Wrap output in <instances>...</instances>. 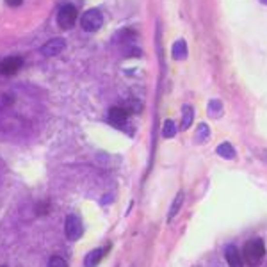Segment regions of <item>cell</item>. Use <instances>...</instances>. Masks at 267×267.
Wrapping results in <instances>:
<instances>
[{"label":"cell","mask_w":267,"mask_h":267,"mask_svg":"<svg viewBox=\"0 0 267 267\" xmlns=\"http://www.w3.org/2000/svg\"><path fill=\"white\" fill-rule=\"evenodd\" d=\"M192 120H194V110H192V107L191 105H184V107H182V123H180L182 130H187V128L192 125Z\"/></svg>","instance_id":"cell-12"},{"label":"cell","mask_w":267,"mask_h":267,"mask_svg":"<svg viewBox=\"0 0 267 267\" xmlns=\"http://www.w3.org/2000/svg\"><path fill=\"white\" fill-rule=\"evenodd\" d=\"M184 198H186V194H184V191H178L176 192V196H174V200H173V203H171V207H169V210H168V223H171L174 219V216L180 212V208H182V205H184Z\"/></svg>","instance_id":"cell-10"},{"label":"cell","mask_w":267,"mask_h":267,"mask_svg":"<svg viewBox=\"0 0 267 267\" xmlns=\"http://www.w3.org/2000/svg\"><path fill=\"white\" fill-rule=\"evenodd\" d=\"M126 120H128V110L125 107H112L109 110V123L110 125L118 126V128H123L126 125Z\"/></svg>","instance_id":"cell-7"},{"label":"cell","mask_w":267,"mask_h":267,"mask_svg":"<svg viewBox=\"0 0 267 267\" xmlns=\"http://www.w3.org/2000/svg\"><path fill=\"white\" fill-rule=\"evenodd\" d=\"M224 256H226V262H228L230 267H244V258H242V253L239 251L237 246H226L224 248Z\"/></svg>","instance_id":"cell-6"},{"label":"cell","mask_w":267,"mask_h":267,"mask_svg":"<svg viewBox=\"0 0 267 267\" xmlns=\"http://www.w3.org/2000/svg\"><path fill=\"white\" fill-rule=\"evenodd\" d=\"M125 109L128 110V112H134V114H137V112H141V102H128V104L125 105Z\"/></svg>","instance_id":"cell-17"},{"label":"cell","mask_w":267,"mask_h":267,"mask_svg":"<svg viewBox=\"0 0 267 267\" xmlns=\"http://www.w3.org/2000/svg\"><path fill=\"white\" fill-rule=\"evenodd\" d=\"M64 234H66V239L68 240H79L84 234V228H82V221L79 216L75 214H70L66 216V221H64Z\"/></svg>","instance_id":"cell-3"},{"label":"cell","mask_w":267,"mask_h":267,"mask_svg":"<svg viewBox=\"0 0 267 267\" xmlns=\"http://www.w3.org/2000/svg\"><path fill=\"white\" fill-rule=\"evenodd\" d=\"M22 2H23V0H6V6L18 7V6H22Z\"/></svg>","instance_id":"cell-19"},{"label":"cell","mask_w":267,"mask_h":267,"mask_svg":"<svg viewBox=\"0 0 267 267\" xmlns=\"http://www.w3.org/2000/svg\"><path fill=\"white\" fill-rule=\"evenodd\" d=\"M262 2H264V4H267V0H262Z\"/></svg>","instance_id":"cell-20"},{"label":"cell","mask_w":267,"mask_h":267,"mask_svg":"<svg viewBox=\"0 0 267 267\" xmlns=\"http://www.w3.org/2000/svg\"><path fill=\"white\" fill-rule=\"evenodd\" d=\"M171 55H173L174 61H182L187 57V43L184 39H178V41H174L173 48H171Z\"/></svg>","instance_id":"cell-11"},{"label":"cell","mask_w":267,"mask_h":267,"mask_svg":"<svg viewBox=\"0 0 267 267\" xmlns=\"http://www.w3.org/2000/svg\"><path fill=\"white\" fill-rule=\"evenodd\" d=\"M110 246H105V248H96V250L89 251L86 255V258H84V267H96L102 262V258H104V255L109 251Z\"/></svg>","instance_id":"cell-9"},{"label":"cell","mask_w":267,"mask_h":267,"mask_svg":"<svg viewBox=\"0 0 267 267\" xmlns=\"http://www.w3.org/2000/svg\"><path fill=\"white\" fill-rule=\"evenodd\" d=\"M218 112H221V104H219L218 100H212L208 104V114H218Z\"/></svg>","instance_id":"cell-18"},{"label":"cell","mask_w":267,"mask_h":267,"mask_svg":"<svg viewBox=\"0 0 267 267\" xmlns=\"http://www.w3.org/2000/svg\"><path fill=\"white\" fill-rule=\"evenodd\" d=\"M216 152H218L219 157L226 158V160H232V158H235V155H237V153H235V148L232 146L230 142H221Z\"/></svg>","instance_id":"cell-13"},{"label":"cell","mask_w":267,"mask_h":267,"mask_svg":"<svg viewBox=\"0 0 267 267\" xmlns=\"http://www.w3.org/2000/svg\"><path fill=\"white\" fill-rule=\"evenodd\" d=\"M174 134H176V126H174V123L171 120H166L164 121V126H162V136L166 137V139H171V137H174Z\"/></svg>","instance_id":"cell-15"},{"label":"cell","mask_w":267,"mask_h":267,"mask_svg":"<svg viewBox=\"0 0 267 267\" xmlns=\"http://www.w3.org/2000/svg\"><path fill=\"white\" fill-rule=\"evenodd\" d=\"M77 22V9L75 6H71V4H64V6L61 7L59 13H57V23H59L61 29H71L75 25Z\"/></svg>","instance_id":"cell-4"},{"label":"cell","mask_w":267,"mask_h":267,"mask_svg":"<svg viewBox=\"0 0 267 267\" xmlns=\"http://www.w3.org/2000/svg\"><path fill=\"white\" fill-rule=\"evenodd\" d=\"M264 256H266V244H264L262 239H251L244 244V250H242L244 264H248L251 267H256L260 266Z\"/></svg>","instance_id":"cell-1"},{"label":"cell","mask_w":267,"mask_h":267,"mask_svg":"<svg viewBox=\"0 0 267 267\" xmlns=\"http://www.w3.org/2000/svg\"><path fill=\"white\" fill-rule=\"evenodd\" d=\"M48 267H68L64 258H61V256H52L48 260Z\"/></svg>","instance_id":"cell-16"},{"label":"cell","mask_w":267,"mask_h":267,"mask_svg":"<svg viewBox=\"0 0 267 267\" xmlns=\"http://www.w3.org/2000/svg\"><path fill=\"white\" fill-rule=\"evenodd\" d=\"M80 25L86 32H96L104 25V16H102V13L98 9H89V11L82 15Z\"/></svg>","instance_id":"cell-2"},{"label":"cell","mask_w":267,"mask_h":267,"mask_svg":"<svg viewBox=\"0 0 267 267\" xmlns=\"http://www.w3.org/2000/svg\"><path fill=\"white\" fill-rule=\"evenodd\" d=\"M64 48H66L64 39L63 38H54V39H50V41H47V43L41 47V54H43L45 57H54V55L61 54Z\"/></svg>","instance_id":"cell-5"},{"label":"cell","mask_w":267,"mask_h":267,"mask_svg":"<svg viewBox=\"0 0 267 267\" xmlns=\"http://www.w3.org/2000/svg\"><path fill=\"white\" fill-rule=\"evenodd\" d=\"M4 267H6V266H4Z\"/></svg>","instance_id":"cell-21"},{"label":"cell","mask_w":267,"mask_h":267,"mask_svg":"<svg viewBox=\"0 0 267 267\" xmlns=\"http://www.w3.org/2000/svg\"><path fill=\"white\" fill-rule=\"evenodd\" d=\"M23 64V59L22 57H7L0 63V73H4V75H15Z\"/></svg>","instance_id":"cell-8"},{"label":"cell","mask_w":267,"mask_h":267,"mask_svg":"<svg viewBox=\"0 0 267 267\" xmlns=\"http://www.w3.org/2000/svg\"><path fill=\"white\" fill-rule=\"evenodd\" d=\"M208 136H210V128H208V125L200 123V125H198V132H196V141L205 142L208 139Z\"/></svg>","instance_id":"cell-14"}]
</instances>
